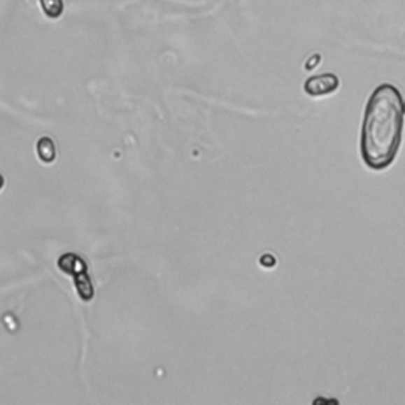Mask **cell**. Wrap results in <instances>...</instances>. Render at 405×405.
Returning a JSON list of instances; mask_svg holds the SVG:
<instances>
[{"label": "cell", "instance_id": "4", "mask_svg": "<svg viewBox=\"0 0 405 405\" xmlns=\"http://www.w3.org/2000/svg\"><path fill=\"white\" fill-rule=\"evenodd\" d=\"M37 154L38 159L45 163V165H51V163L56 160L57 150L54 146V141L50 136H41L37 143Z\"/></svg>", "mask_w": 405, "mask_h": 405}, {"label": "cell", "instance_id": "7", "mask_svg": "<svg viewBox=\"0 0 405 405\" xmlns=\"http://www.w3.org/2000/svg\"><path fill=\"white\" fill-rule=\"evenodd\" d=\"M3 184H5V179H3V176H2V174H0V190H2V187H3Z\"/></svg>", "mask_w": 405, "mask_h": 405}, {"label": "cell", "instance_id": "6", "mask_svg": "<svg viewBox=\"0 0 405 405\" xmlns=\"http://www.w3.org/2000/svg\"><path fill=\"white\" fill-rule=\"evenodd\" d=\"M40 5L48 17H59L64 11L62 0H40Z\"/></svg>", "mask_w": 405, "mask_h": 405}, {"label": "cell", "instance_id": "1", "mask_svg": "<svg viewBox=\"0 0 405 405\" xmlns=\"http://www.w3.org/2000/svg\"><path fill=\"white\" fill-rule=\"evenodd\" d=\"M404 132V100L392 84H380L369 99L361 130V157L372 170L395 162Z\"/></svg>", "mask_w": 405, "mask_h": 405}, {"label": "cell", "instance_id": "5", "mask_svg": "<svg viewBox=\"0 0 405 405\" xmlns=\"http://www.w3.org/2000/svg\"><path fill=\"white\" fill-rule=\"evenodd\" d=\"M75 287H76L78 294H80V298L83 301H90L94 298V285H92V280H90V277L87 274V271H84V273L75 276Z\"/></svg>", "mask_w": 405, "mask_h": 405}, {"label": "cell", "instance_id": "8", "mask_svg": "<svg viewBox=\"0 0 405 405\" xmlns=\"http://www.w3.org/2000/svg\"><path fill=\"white\" fill-rule=\"evenodd\" d=\"M404 114H405V101H404Z\"/></svg>", "mask_w": 405, "mask_h": 405}, {"label": "cell", "instance_id": "2", "mask_svg": "<svg viewBox=\"0 0 405 405\" xmlns=\"http://www.w3.org/2000/svg\"><path fill=\"white\" fill-rule=\"evenodd\" d=\"M339 87V78L332 73H325L318 76H311L304 84L306 94L311 97H322L336 92Z\"/></svg>", "mask_w": 405, "mask_h": 405}, {"label": "cell", "instance_id": "3", "mask_svg": "<svg viewBox=\"0 0 405 405\" xmlns=\"http://www.w3.org/2000/svg\"><path fill=\"white\" fill-rule=\"evenodd\" d=\"M57 264H59V268L62 269L65 274L73 276V277L84 273V271H87L84 260H81L80 257L75 255V253H65V255H62V257L59 258Z\"/></svg>", "mask_w": 405, "mask_h": 405}]
</instances>
